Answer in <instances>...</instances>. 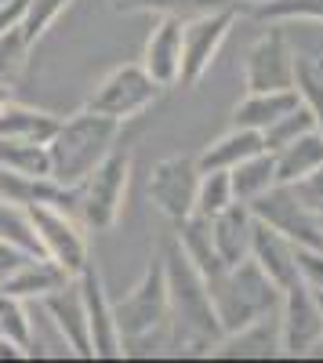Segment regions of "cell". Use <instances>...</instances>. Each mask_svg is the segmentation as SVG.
I'll return each instance as SVG.
<instances>
[{"label": "cell", "instance_id": "30bf717a", "mask_svg": "<svg viewBox=\"0 0 323 363\" xmlns=\"http://www.w3.org/2000/svg\"><path fill=\"white\" fill-rule=\"evenodd\" d=\"M276 316H280V352L312 356V349L323 342V309L316 291H309L302 280L283 287Z\"/></svg>", "mask_w": 323, "mask_h": 363}, {"label": "cell", "instance_id": "5b68a950", "mask_svg": "<svg viewBox=\"0 0 323 363\" xmlns=\"http://www.w3.org/2000/svg\"><path fill=\"white\" fill-rule=\"evenodd\" d=\"M26 222L37 236V247L40 255H47L51 262H58L69 277H80L84 265L91 262V247H87V233L76 222V215L62 203H51V200H37V203H26Z\"/></svg>", "mask_w": 323, "mask_h": 363}, {"label": "cell", "instance_id": "ba28073f", "mask_svg": "<svg viewBox=\"0 0 323 363\" xmlns=\"http://www.w3.org/2000/svg\"><path fill=\"white\" fill-rule=\"evenodd\" d=\"M160 91L164 87L142 69V62H128V66H116L113 73H106L98 80V87L87 99V109L128 124V120H135L138 113H145L160 99Z\"/></svg>", "mask_w": 323, "mask_h": 363}, {"label": "cell", "instance_id": "7402d4cb", "mask_svg": "<svg viewBox=\"0 0 323 363\" xmlns=\"http://www.w3.org/2000/svg\"><path fill=\"white\" fill-rule=\"evenodd\" d=\"M58 128V116L47 109H33L22 102L0 106V138H22V142H51Z\"/></svg>", "mask_w": 323, "mask_h": 363}, {"label": "cell", "instance_id": "44dd1931", "mask_svg": "<svg viewBox=\"0 0 323 363\" xmlns=\"http://www.w3.org/2000/svg\"><path fill=\"white\" fill-rule=\"evenodd\" d=\"M273 164H276V182H283V186H295L298 178L312 174L316 167H323V131L312 128L295 142L280 145L273 153Z\"/></svg>", "mask_w": 323, "mask_h": 363}, {"label": "cell", "instance_id": "f35d334b", "mask_svg": "<svg viewBox=\"0 0 323 363\" xmlns=\"http://www.w3.org/2000/svg\"><path fill=\"white\" fill-rule=\"evenodd\" d=\"M8 102H11V87L0 84V106H8Z\"/></svg>", "mask_w": 323, "mask_h": 363}, {"label": "cell", "instance_id": "e0dca14e", "mask_svg": "<svg viewBox=\"0 0 323 363\" xmlns=\"http://www.w3.org/2000/svg\"><path fill=\"white\" fill-rule=\"evenodd\" d=\"M211 222V244L222 258V265H237L244 258H251V240H254V215L251 207L232 200L229 207H222Z\"/></svg>", "mask_w": 323, "mask_h": 363}, {"label": "cell", "instance_id": "8d00e7d4", "mask_svg": "<svg viewBox=\"0 0 323 363\" xmlns=\"http://www.w3.org/2000/svg\"><path fill=\"white\" fill-rule=\"evenodd\" d=\"M26 255H29L26 247H18V244H11V240H8V236H0V284H4V280L11 277V272L18 269V262H22Z\"/></svg>", "mask_w": 323, "mask_h": 363}, {"label": "cell", "instance_id": "4316f807", "mask_svg": "<svg viewBox=\"0 0 323 363\" xmlns=\"http://www.w3.org/2000/svg\"><path fill=\"white\" fill-rule=\"evenodd\" d=\"M120 11H157V15H174V18H193L200 11L215 8H240L237 0H113Z\"/></svg>", "mask_w": 323, "mask_h": 363}, {"label": "cell", "instance_id": "6da1fadb", "mask_svg": "<svg viewBox=\"0 0 323 363\" xmlns=\"http://www.w3.org/2000/svg\"><path fill=\"white\" fill-rule=\"evenodd\" d=\"M120 120L102 116L95 109H80L66 120H58V128L47 142V153H51V182L62 189H73L76 182L95 171V164H102L113 149L116 138H120Z\"/></svg>", "mask_w": 323, "mask_h": 363}, {"label": "cell", "instance_id": "836d02e7", "mask_svg": "<svg viewBox=\"0 0 323 363\" xmlns=\"http://www.w3.org/2000/svg\"><path fill=\"white\" fill-rule=\"evenodd\" d=\"M0 236H8L11 244L26 247L29 255H40V247H37V236H33V229H29V222H26V211H22L18 203L0 200Z\"/></svg>", "mask_w": 323, "mask_h": 363}, {"label": "cell", "instance_id": "7a4b0ae2", "mask_svg": "<svg viewBox=\"0 0 323 363\" xmlns=\"http://www.w3.org/2000/svg\"><path fill=\"white\" fill-rule=\"evenodd\" d=\"M203 284H208L211 309L218 316L222 335L247 327L251 320H261V316L276 313L280 309V294H283L254 258H244L237 265H222Z\"/></svg>", "mask_w": 323, "mask_h": 363}, {"label": "cell", "instance_id": "1f68e13d", "mask_svg": "<svg viewBox=\"0 0 323 363\" xmlns=\"http://www.w3.org/2000/svg\"><path fill=\"white\" fill-rule=\"evenodd\" d=\"M29 44L26 33H22V26H8L4 33H0V84H15L26 69V58H29Z\"/></svg>", "mask_w": 323, "mask_h": 363}, {"label": "cell", "instance_id": "484cf974", "mask_svg": "<svg viewBox=\"0 0 323 363\" xmlns=\"http://www.w3.org/2000/svg\"><path fill=\"white\" fill-rule=\"evenodd\" d=\"M232 200V182H229V171H200V182H196V203H193V215L200 218H215L222 207H229Z\"/></svg>", "mask_w": 323, "mask_h": 363}, {"label": "cell", "instance_id": "d590c367", "mask_svg": "<svg viewBox=\"0 0 323 363\" xmlns=\"http://www.w3.org/2000/svg\"><path fill=\"white\" fill-rule=\"evenodd\" d=\"M290 189H295V196L305 203V211H309V215L323 218V167H316L312 174L298 178Z\"/></svg>", "mask_w": 323, "mask_h": 363}, {"label": "cell", "instance_id": "f1b7e54d", "mask_svg": "<svg viewBox=\"0 0 323 363\" xmlns=\"http://www.w3.org/2000/svg\"><path fill=\"white\" fill-rule=\"evenodd\" d=\"M247 8L254 18H269V22H290V18L323 22V0H254Z\"/></svg>", "mask_w": 323, "mask_h": 363}, {"label": "cell", "instance_id": "7c38bea8", "mask_svg": "<svg viewBox=\"0 0 323 363\" xmlns=\"http://www.w3.org/2000/svg\"><path fill=\"white\" fill-rule=\"evenodd\" d=\"M196 182H200V164H196V157H186V153H174V157H167L153 167L149 196L174 225L193 215Z\"/></svg>", "mask_w": 323, "mask_h": 363}, {"label": "cell", "instance_id": "ac0fdd59", "mask_svg": "<svg viewBox=\"0 0 323 363\" xmlns=\"http://www.w3.org/2000/svg\"><path fill=\"white\" fill-rule=\"evenodd\" d=\"M251 258L266 269V277L283 291L290 284H298V262H295V244L287 236L273 233L269 225H261L254 218V240H251Z\"/></svg>", "mask_w": 323, "mask_h": 363}, {"label": "cell", "instance_id": "52a82bcc", "mask_svg": "<svg viewBox=\"0 0 323 363\" xmlns=\"http://www.w3.org/2000/svg\"><path fill=\"white\" fill-rule=\"evenodd\" d=\"M240 8H215V11H200L193 18H182V87H196L203 77L211 73L218 62V55L237 26Z\"/></svg>", "mask_w": 323, "mask_h": 363}, {"label": "cell", "instance_id": "8fae6325", "mask_svg": "<svg viewBox=\"0 0 323 363\" xmlns=\"http://www.w3.org/2000/svg\"><path fill=\"white\" fill-rule=\"evenodd\" d=\"M298 55L280 29L261 33L244 55V87L247 91H283L295 87Z\"/></svg>", "mask_w": 323, "mask_h": 363}, {"label": "cell", "instance_id": "4dcf8cb0", "mask_svg": "<svg viewBox=\"0 0 323 363\" xmlns=\"http://www.w3.org/2000/svg\"><path fill=\"white\" fill-rule=\"evenodd\" d=\"M0 338L18 345L22 352L29 345V306L26 298H15L8 291H0Z\"/></svg>", "mask_w": 323, "mask_h": 363}, {"label": "cell", "instance_id": "4fadbf2b", "mask_svg": "<svg viewBox=\"0 0 323 363\" xmlns=\"http://www.w3.org/2000/svg\"><path fill=\"white\" fill-rule=\"evenodd\" d=\"M80 298H84V313H87V335H91V359H116L124 356L120 349V330L113 320V298L106 294L102 272L95 262H87L84 272L76 277Z\"/></svg>", "mask_w": 323, "mask_h": 363}, {"label": "cell", "instance_id": "d4e9b609", "mask_svg": "<svg viewBox=\"0 0 323 363\" xmlns=\"http://www.w3.org/2000/svg\"><path fill=\"white\" fill-rule=\"evenodd\" d=\"M0 164L22 178H51V153L44 142L0 138Z\"/></svg>", "mask_w": 323, "mask_h": 363}, {"label": "cell", "instance_id": "ab89813d", "mask_svg": "<svg viewBox=\"0 0 323 363\" xmlns=\"http://www.w3.org/2000/svg\"><path fill=\"white\" fill-rule=\"evenodd\" d=\"M237 4H240V8H247V4H254V0H237Z\"/></svg>", "mask_w": 323, "mask_h": 363}, {"label": "cell", "instance_id": "2e32d148", "mask_svg": "<svg viewBox=\"0 0 323 363\" xmlns=\"http://www.w3.org/2000/svg\"><path fill=\"white\" fill-rule=\"evenodd\" d=\"M276 313L261 316V320H251L247 327L222 335L215 342L211 356H222V359H269V356H283L280 352V316Z\"/></svg>", "mask_w": 323, "mask_h": 363}, {"label": "cell", "instance_id": "ffe728a7", "mask_svg": "<svg viewBox=\"0 0 323 363\" xmlns=\"http://www.w3.org/2000/svg\"><path fill=\"white\" fill-rule=\"evenodd\" d=\"M295 106H302L298 87H283V91H247L232 109V128H251V131H266L269 124L283 113H290Z\"/></svg>", "mask_w": 323, "mask_h": 363}, {"label": "cell", "instance_id": "d6986e66", "mask_svg": "<svg viewBox=\"0 0 323 363\" xmlns=\"http://www.w3.org/2000/svg\"><path fill=\"white\" fill-rule=\"evenodd\" d=\"M69 280H73L69 272L58 265V262H51L47 255H26V258L18 262V269L11 272L4 284H0V291L33 301V298H44V294L58 291V287L69 284Z\"/></svg>", "mask_w": 323, "mask_h": 363}, {"label": "cell", "instance_id": "8992f818", "mask_svg": "<svg viewBox=\"0 0 323 363\" xmlns=\"http://www.w3.org/2000/svg\"><path fill=\"white\" fill-rule=\"evenodd\" d=\"M171 316V301H167V269H164V255L149 258L145 272L135 280L131 291H124L113 301V320L120 330V342L145 335V330L164 327Z\"/></svg>", "mask_w": 323, "mask_h": 363}, {"label": "cell", "instance_id": "b9f144b4", "mask_svg": "<svg viewBox=\"0 0 323 363\" xmlns=\"http://www.w3.org/2000/svg\"><path fill=\"white\" fill-rule=\"evenodd\" d=\"M319 229H323V218H319Z\"/></svg>", "mask_w": 323, "mask_h": 363}, {"label": "cell", "instance_id": "74e56055", "mask_svg": "<svg viewBox=\"0 0 323 363\" xmlns=\"http://www.w3.org/2000/svg\"><path fill=\"white\" fill-rule=\"evenodd\" d=\"M26 352L18 349V345H11V342H4V338H0V359H22Z\"/></svg>", "mask_w": 323, "mask_h": 363}, {"label": "cell", "instance_id": "e575fe53", "mask_svg": "<svg viewBox=\"0 0 323 363\" xmlns=\"http://www.w3.org/2000/svg\"><path fill=\"white\" fill-rule=\"evenodd\" d=\"M295 262H298V280L323 294V247H295Z\"/></svg>", "mask_w": 323, "mask_h": 363}, {"label": "cell", "instance_id": "cb8c5ba5", "mask_svg": "<svg viewBox=\"0 0 323 363\" xmlns=\"http://www.w3.org/2000/svg\"><path fill=\"white\" fill-rule=\"evenodd\" d=\"M229 182H232V196L240 203H251L254 196H261L269 186H276V164H273V153L261 149V153L240 160L237 167H229Z\"/></svg>", "mask_w": 323, "mask_h": 363}, {"label": "cell", "instance_id": "277c9868", "mask_svg": "<svg viewBox=\"0 0 323 363\" xmlns=\"http://www.w3.org/2000/svg\"><path fill=\"white\" fill-rule=\"evenodd\" d=\"M164 269H167V301H171L167 323L178 330H189V335L208 338V342H218L222 327H218V316L211 309V294H208V284H203L200 269L182 255L178 244L164 255Z\"/></svg>", "mask_w": 323, "mask_h": 363}, {"label": "cell", "instance_id": "d6a6232c", "mask_svg": "<svg viewBox=\"0 0 323 363\" xmlns=\"http://www.w3.org/2000/svg\"><path fill=\"white\" fill-rule=\"evenodd\" d=\"M295 87H298L302 102L309 106V113L316 116V128L323 131V69H319V66H312L309 58H298Z\"/></svg>", "mask_w": 323, "mask_h": 363}, {"label": "cell", "instance_id": "60d3db41", "mask_svg": "<svg viewBox=\"0 0 323 363\" xmlns=\"http://www.w3.org/2000/svg\"><path fill=\"white\" fill-rule=\"evenodd\" d=\"M316 298H319V309H323V294H316Z\"/></svg>", "mask_w": 323, "mask_h": 363}, {"label": "cell", "instance_id": "f546056e", "mask_svg": "<svg viewBox=\"0 0 323 363\" xmlns=\"http://www.w3.org/2000/svg\"><path fill=\"white\" fill-rule=\"evenodd\" d=\"M316 128V116L309 113V106L302 102V106H295L290 113H283L276 124H269L266 131H261V145L269 149V153H276L280 145H287V142H295L298 135H305V131H312Z\"/></svg>", "mask_w": 323, "mask_h": 363}, {"label": "cell", "instance_id": "3957f363", "mask_svg": "<svg viewBox=\"0 0 323 363\" xmlns=\"http://www.w3.org/2000/svg\"><path fill=\"white\" fill-rule=\"evenodd\" d=\"M131 167H135L131 149L116 145L102 164H95V171H87L69 189L66 207L73 211L76 222L87 233H106V229H113L116 222H120L128 186H131Z\"/></svg>", "mask_w": 323, "mask_h": 363}, {"label": "cell", "instance_id": "5bb4252c", "mask_svg": "<svg viewBox=\"0 0 323 363\" xmlns=\"http://www.w3.org/2000/svg\"><path fill=\"white\" fill-rule=\"evenodd\" d=\"M142 69L149 73L160 87H174L182 73V18L160 15L153 33L142 48Z\"/></svg>", "mask_w": 323, "mask_h": 363}, {"label": "cell", "instance_id": "9c48e42d", "mask_svg": "<svg viewBox=\"0 0 323 363\" xmlns=\"http://www.w3.org/2000/svg\"><path fill=\"white\" fill-rule=\"evenodd\" d=\"M251 215L269 225L273 233L287 236L295 247H323V229H319V218L309 215L305 203L295 196V189L283 186V182H276V186H269L261 196H254L251 203Z\"/></svg>", "mask_w": 323, "mask_h": 363}, {"label": "cell", "instance_id": "603a6c76", "mask_svg": "<svg viewBox=\"0 0 323 363\" xmlns=\"http://www.w3.org/2000/svg\"><path fill=\"white\" fill-rule=\"evenodd\" d=\"M261 131H251V128H232V131H225L222 138H215L203 153L196 157V164H200V171H211V167H218V171H229V167H237L240 160H247V157H254V153H261Z\"/></svg>", "mask_w": 323, "mask_h": 363}, {"label": "cell", "instance_id": "83f0119b", "mask_svg": "<svg viewBox=\"0 0 323 363\" xmlns=\"http://www.w3.org/2000/svg\"><path fill=\"white\" fill-rule=\"evenodd\" d=\"M69 4H73V0H26V4H22V18H18L26 40L37 44L47 29L69 11Z\"/></svg>", "mask_w": 323, "mask_h": 363}, {"label": "cell", "instance_id": "9a60e30c", "mask_svg": "<svg viewBox=\"0 0 323 363\" xmlns=\"http://www.w3.org/2000/svg\"><path fill=\"white\" fill-rule=\"evenodd\" d=\"M37 301L47 309V316L55 320L58 335L66 338V345L73 349V356L91 359V335H87V313H84V298H80L76 277H73L69 284H62L58 291L37 298Z\"/></svg>", "mask_w": 323, "mask_h": 363}]
</instances>
